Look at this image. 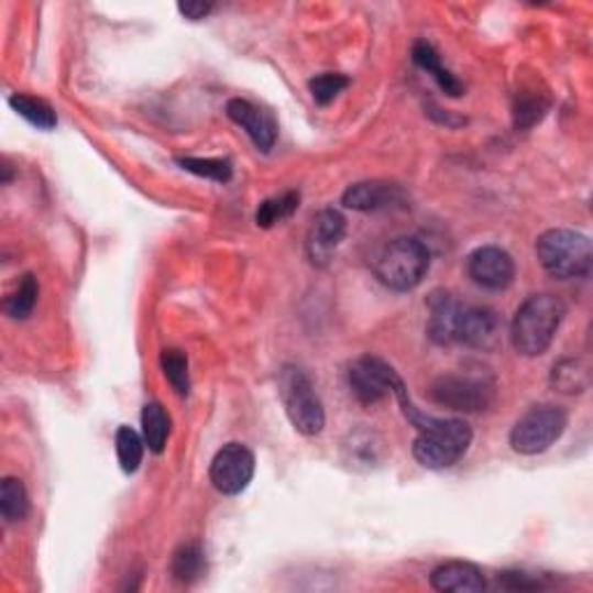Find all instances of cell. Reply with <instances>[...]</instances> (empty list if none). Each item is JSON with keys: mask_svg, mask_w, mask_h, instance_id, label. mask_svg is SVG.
I'll list each match as a JSON object with an SVG mask.
<instances>
[{"mask_svg": "<svg viewBox=\"0 0 593 593\" xmlns=\"http://www.w3.org/2000/svg\"><path fill=\"white\" fill-rule=\"evenodd\" d=\"M565 301L557 295H531L526 299L510 325L513 348L524 358H540L552 345L565 318Z\"/></svg>", "mask_w": 593, "mask_h": 593, "instance_id": "6da1fadb", "label": "cell"}, {"mask_svg": "<svg viewBox=\"0 0 593 593\" xmlns=\"http://www.w3.org/2000/svg\"><path fill=\"white\" fill-rule=\"evenodd\" d=\"M473 441V429L461 417H433L431 425L420 429L413 443L417 464L429 471L452 469L464 457Z\"/></svg>", "mask_w": 593, "mask_h": 593, "instance_id": "7a4b0ae2", "label": "cell"}, {"mask_svg": "<svg viewBox=\"0 0 593 593\" xmlns=\"http://www.w3.org/2000/svg\"><path fill=\"white\" fill-rule=\"evenodd\" d=\"M431 265V253L417 237H399L378 253L373 272L385 288L394 293L415 290Z\"/></svg>", "mask_w": 593, "mask_h": 593, "instance_id": "3957f363", "label": "cell"}, {"mask_svg": "<svg viewBox=\"0 0 593 593\" xmlns=\"http://www.w3.org/2000/svg\"><path fill=\"white\" fill-rule=\"evenodd\" d=\"M536 255L542 270L559 281L584 278L593 265V249L589 237L563 228L542 232L536 241Z\"/></svg>", "mask_w": 593, "mask_h": 593, "instance_id": "277c9868", "label": "cell"}, {"mask_svg": "<svg viewBox=\"0 0 593 593\" xmlns=\"http://www.w3.org/2000/svg\"><path fill=\"white\" fill-rule=\"evenodd\" d=\"M278 394L288 420L304 436H318L325 429V408L311 378L299 366L285 364L278 371Z\"/></svg>", "mask_w": 593, "mask_h": 593, "instance_id": "5b68a950", "label": "cell"}, {"mask_svg": "<svg viewBox=\"0 0 593 593\" xmlns=\"http://www.w3.org/2000/svg\"><path fill=\"white\" fill-rule=\"evenodd\" d=\"M568 427V415L559 406H536L524 413L510 431V448L534 457L552 448Z\"/></svg>", "mask_w": 593, "mask_h": 593, "instance_id": "8992f818", "label": "cell"}, {"mask_svg": "<svg viewBox=\"0 0 593 593\" xmlns=\"http://www.w3.org/2000/svg\"><path fill=\"white\" fill-rule=\"evenodd\" d=\"M431 399L459 413L487 410L494 402V385L471 373H446L431 385Z\"/></svg>", "mask_w": 593, "mask_h": 593, "instance_id": "52a82bcc", "label": "cell"}, {"mask_svg": "<svg viewBox=\"0 0 593 593\" xmlns=\"http://www.w3.org/2000/svg\"><path fill=\"white\" fill-rule=\"evenodd\" d=\"M253 473H255V457L241 443L223 446L216 452L209 469L211 485L226 496H237L244 492L251 485Z\"/></svg>", "mask_w": 593, "mask_h": 593, "instance_id": "ba28073f", "label": "cell"}, {"mask_svg": "<svg viewBox=\"0 0 593 593\" xmlns=\"http://www.w3.org/2000/svg\"><path fill=\"white\" fill-rule=\"evenodd\" d=\"M397 381L399 373L376 355H364L355 360L348 371L350 389H353L355 399L364 406L381 404L385 397H389Z\"/></svg>", "mask_w": 593, "mask_h": 593, "instance_id": "9c48e42d", "label": "cell"}, {"mask_svg": "<svg viewBox=\"0 0 593 593\" xmlns=\"http://www.w3.org/2000/svg\"><path fill=\"white\" fill-rule=\"evenodd\" d=\"M466 272L477 288L501 293L515 281V260L498 246H480L469 255Z\"/></svg>", "mask_w": 593, "mask_h": 593, "instance_id": "30bf717a", "label": "cell"}, {"mask_svg": "<svg viewBox=\"0 0 593 593\" xmlns=\"http://www.w3.org/2000/svg\"><path fill=\"white\" fill-rule=\"evenodd\" d=\"M503 322L496 311L487 306L461 304L457 322V343H464L477 350H494L501 343Z\"/></svg>", "mask_w": 593, "mask_h": 593, "instance_id": "8fae6325", "label": "cell"}, {"mask_svg": "<svg viewBox=\"0 0 593 593\" xmlns=\"http://www.w3.org/2000/svg\"><path fill=\"white\" fill-rule=\"evenodd\" d=\"M341 202L345 209L353 211H387V209H406L408 197L402 186L387 182H360L348 186Z\"/></svg>", "mask_w": 593, "mask_h": 593, "instance_id": "7c38bea8", "label": "cell"}, {"mask_svg": "<svg viewBox=\"0 0 593 593\" xmlns=\"http://www.w3.org/2000/svg\"><path fill=\"white\" fill-rule=\"evenodd\" d=\"M345 237V218L337 209H322L316 213L309 234H306V253L316 267H325L332 253Z\"/></svg>", "mask_w": 593, "mask_h": 593, "instance_id": "4fadbf2b", "label": "cell"}, {"mask_svg": "<svg viewBox=\"0 0 593 593\" xmlns=\"http://www.w3.org/2000/svg\"><path fill=\"white\" fill-rule=\"evenodd\" d=\"M341 457L343 464L353 471H373L378 469L385 457H387V446L385 438L366 427L353 429L343 441H341Z\"/></svg>", "mask_w": 593, "mask_h": 593, "instance_id": "5bb4252c", "label": "cell"}, {"mask_svg": "<svg viewBox=\"0 0 593 593\" xmlns=\"http://www.w3.org/2000/svg\"><path fill=\"white\" fill-rule=\"evenodd\" d=\"M228 117L239 125L246 130V135L253 140V144L260 151H272L274 142H276V123L272 121V117H267L262 109H257L253 102L234 98L228 102L226 107Z\"/></svg>", "mask_w": 593, "mask_h": 593, "instance_id": "9a60e30c", "label": "cell"}, {"mask_svg": "<svg viewBox=\"0 0 593 593\" xmlns=\"http://www.w3.org/2000/svg\"><path fill=\"white\" fill-rule=\"evenodd\" d=\"M431 586L443 593H482L487 580L482 570L469 561H448L431 570Z\"/></svg>", "mask_w": 593, "mask_h": 593, "instance_id": "2e32d148", "label": "cell"}, {"mask_svg": "<svg viewBox=\"0 0 593 593\" xmlns=\"http://www.w3.org/2000/svg\"><path fill=\"white\" fill-rule=\"evenodd\" d=\"M429 304V322H427V334L436 345H452L457 343V322H459V311L461 301H457L450 293L436 290L427 299Z\"/></svg>", "mask_w": 593, "mask_h": 593, "instance_id": "e0dca14e", "label": "cell"}, {"mask_svg": "<svg viewBox=\"0 0 593 593\" xmlns=\"http://www.w3.org/2000/svg\"><path fill=\"white\" fill-rule=\"evenodd\" d=\"M413 61L420 65V68L427 75L433 77V81L441 86L446 96L459 98L461 94H464V86H461V81L448 68H443L441 56H438V52L429 45V42H425V40L415 42V45H413Z\"/></svg>", "mask_w": 593, "mask_h": 593, "instance_id": "ac0fdd59", "label": "cell"}, {"mask_svg": "<svg viewBox=\"0 0 593 593\" xmlns=\"http://www.w3.org/2000/svg\"><path fill=\"white\" fill-rule=\"evenodd\" d=\"M8 102L21 119H26L31 125H35L40 130H54L58 123L54 107L45 100L26 96V94H14V96H10Z\"/></svg>", "mask_w": 593, "mask_h": 593, "instance_id": "d6986e66", "label": "cell"}, {"mask_svg": "<svg viewBox=\"0 0 593 593\" xmlns=\"http://www.w3.org/2000/svg\"><path fill=\"white\" fill-rule=\"evenodd\" d=\"M549 383H552L557 392L580 394L589 387V369L582 360H561L554 364L552 373H549Z\"/></svg>", "mask_w": 593, "mask_h": 593, "instance_id": "ffe728a7", "label": "cell"}, {"mask_svg": "<svg viewBox=\"0 0 593 593\" xmlns=\"http://www.w3.org/2000/svg\"><path fill=\"white\" fill-rule=\"evenodd\" d=\"M142 433L144 443L153 454H161L165 450L167 436H169V417L161 404H146L142 410Z\"/></svg>", "mask_w": 593, "mask_h": 593, "instance_id": "44dd1931", "label": "cell"}, {"mask_svg": "<svg viewBox=\"0 0 593 593\" xmlns=\"http://www.w3.org/2000/svg\"><path fill=\"white\" fill-rule=\"evenodd\" d=\"M29 492L24 487V482L19 477H6L3 485H0V515L8 524L26 519L29 515Z\"/></svg>", "mask_w": 593, "mask_h": 593, "instance_id": "7402d4cb", "label": "cell"}, {"mask_svg": "<svg viewBox=\"0 0 593 593\" xmlns=\"http://www.w3.org/2000/svg\"><path fill=\"white\" fill-rule=\"evenodd\" d=\"M299 200H301V197H299L297 190H288L283 195L270 197V200H265L257 207V213H255L257 228L270 230L276 223H283L285 218H290L299 209Z\"/></svg>", "mask_w": 593, "mask_h": 593, "instance_id": "603a6c76", "label": "cell"}, {"mask_svg": "<svg viewBox=\"0 0 593 593\" xmlns=\"http://www.w3.org/2000/svg\"><path fill=\"white\" fill-rule=\"evenodd\" d=\"M205 573V552L200 545H182L172 559V575L184 584L200 580Z\"/></svg>", "mask_w": 593, "mask_h": 593, "instance_id": "cb8c5ba5", "label": "cell"}, {"mask_svg": "<svg viewBox=\"0 0 593 593\" xmlns=\"http://www.w3.org/2000/svg\"><path fill=\"white\" fill-rule=\"evenodd\" d=\"M37 295H40V288H37L35 276L26 274L24 278L19 281L17 290L6 299V314L12 320H26L35 309Z\"/></svg>", "mask_w": 593, "mask_h": 593, "instance_id": "d4e9b609", "label": "cell"}, {"mask_svg": "<svg viewBox=\"0 0 593 593\" xmlns=\"http://www.w3.org/2000/svg\"><path fill=\"white\" fill-rule=\"evenodd\" d=\"M114 443H117V457H119L121 471L128 475L135 473L144 457V441L140 438V433L130 427H119Z\"/></svg>", "mask_w": 593, "mask_h": 593, "instance_id": "484cf974", "label": "cell"}, {"mask_svg": "<svg viewBox=\"0 0 593 593\" xmlns=\"http://www.w3.org/2000/svg\"><path fill=\"white\" fill-rule=\"evenodd\" d=\"M547 100L540 94L534 91H521L515 98L513 114H515V128L517 130H529L534 128L547 112Z\"/></svg>", "mask_w": 593, "mask_h": 593, "instance_id": "4316f807", "label": "cell"}, {"mask_svg": "<svg viewBox=\"0 0 593 593\" xmlns=\"http://www.w3.org/2000/svg\"><path fill=\"white\" fill-rule=\"evenodd\" d=\"M161 364H163V371H165V378L169 381L174 392L182 394V397H186V394L190 392L188 358L182 353V350L169 348V350H163Z\"/></svg>", "mask_w": 593, "mask_h": 593, "instance_id": "83f0119b", "label": "cell"}, {"mask_svg": "<svg viewBox=\"0 0 593 593\" xmlns=\"http://www.w3.org/2000/svg\"><path fill=\"white\" fill-rule=\"evenodd\" d=\"M177 165L190 174H197V177L218 184H228L232 179V163L223 158H177Z\"/></svg>", "mask_w": 593, "mask_h": 593, "instance_id": "f1b7e54d", "label": "cell"}, {"mask_svg": "<svg viewBox=\"0 0 593 593\" xmlns=\"http://www.w3.org/2000/svg\"><path fill=\"white\" fill-rule=\"evenodd\" d=\"M350 79L345 75H334V73H325V75H318L309 81V91L314 96V100L320 105V107H327L329 102H334V98L348 89Z\"/></svg>", "mask_w": 593, "mask_h": 593, "instance_id": "f546056e", "label": "cell"}, {"mask_svg": "<svg viewBox=\"0 0 593 593\" xmlns=\"http://www.w3.org/2000/svg\"><path fill=\"white\" fill-rule=\"evenodd\" d=\"M498 584L508 591H531V589H540L542 582L536 575L529 573H517V570H508V573L498 575Z\"/></svg>", "mask_w": 593, "mask_h": 593, "instance_id": "4dcf8cb0", "label": "cell"}, {"mask_svg": "<svg viewBox=\"0 0 593 593\" xmlns=\"http://www.w3.org/2000/svg\"><path fill=\"white\" fill-rule=\"evenodd\" d=\"M211 3H179V12L190 21H202L211 14Z\"/></svg>", "mask_w": 593, "mask_h": 593, "instance_id": "1f68e13d", "label": "cell"}]
</instances>
